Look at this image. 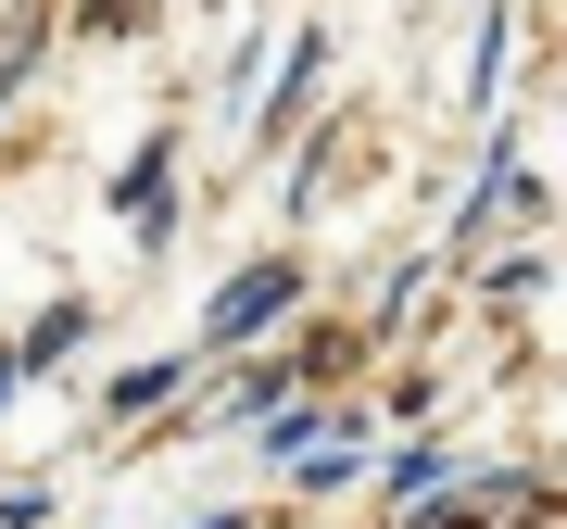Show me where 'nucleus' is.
Instances as JSON below:
<instances>
[{
	"instance_id": "nucleus-1",
	"label": "nucleus",
	"mask_w": 567,
	"mask_h": 529,
	"mask_svg": "<svg viewBox=\"0 0 567 529\" xmlns=\"http://www.w3.org/2000/svg\"><path fill=\"white\" fill-rule=\"evenodd\" d=\"M303 252H252V264H227V278H215V303H203V341H189V353H203V366H227V353H252L265 341V328H290V315H303Z\"/></svg>"
},
{
	"instance_id": "nucleus-2",
	"label": "nucleus",
	"mask_w": 567,
	"mask_h": 529,
	"mask_svg": "<svg viewBox=\"0 0 567 529\" xmlns=\"http://www.w3.org/2000/svg\"><path fill=\"white\" fill-rule=\"evenodd\" d=\"M316 89H328V25H290V39H278V76L252 89V152H290V126L316 114Z\"/></svg>"
},
{
	"instance_id": "nucleus-3",
	"label": "nucleus",
	"mask_w": 567,
	"mask_h": 529,
	"mask_svg": "<svg viewBox=\"0 0 567 529\" xmlns=\"http://www.w3.org/2000/svg\"><path fill=\"white\" fill-rule=\"evenodd\" d=\"M543 505H555V491H543V467H492V479H466V491L442 479L416 529H543Z\"/></svg>"
},
{
	"instance_id": "nucleus-4",
	"label": "nucleus",
	"mask_w": 567,
	"mask_h": 529,
	"mask_svg": "<svg viewBox=\"0 0 567 529\" xmlns=\"http://www.w3.org/2000/svg\"><path fill=\"white\" fill-rule=\"evenodd\" d=\"M89 328H102V303H89V290H63V303H39V328L13 341V378H63Z\"/></svg>"
},
{
	"instance_id": "nucleus-5",
	"label": "nucleus",
	"mask_w": 567,
	"mask_h": 529,
	"mask_svg": "<svg viewBox=\"0 0 567 529\" xmlns=\"http://www.w3.org/2000/svg\"><path fill=\"white\" fill-rule=\"evenodd\" d=\"M505 76H517V0H492L480 13V39H466V114H505Z\"/></svg>"
},
{
	"instance_id": "nucleus-6",
	"label": "nucleus",
	"mask_w": 567,
	"mask_h": 529,
	"mask_svg": "<svg viewBox=\"0 0 567 529\" xmlns=\"http://www.w3.org/2000/svg\"><path fill=\"white\" fill-rule=\"evenodd\" d=\"M164 203H177V126H152V139L114 164V215H164Z\"/></svg>"
},
{
	"instance_id": "nucleus-7",
	"label": "nucleus",
	"mask_w": 567,
	"mask_h": 529,
	"mask_svg": "<svg viewBox=\"0 0 567 529\" xmlns=\"http://www.w3.org/2000/svg\"><path fill=\"white\" fill-rule=\"evenodd\" d=\"M252 428H265V442H252L265 467H303V454H316V442H328V428H341V416H328V404H303V391H290V404H265Z\"/></svg>"
},
{
	"instance_id": "nucleus-8",
	"label": "nucleus",
	"mask_w": 567,
	"mask_h": 529,
	"mask_svg": "<svg viewBox=\"0 0 567 529\" xmlns=\"http://www.w3.org/2000/svg\"><path fill=\"white\" fill-rule=\"evenodd\" d=\"M189 366H203V353H140L102 404H114V416H152V404H177V391H189Z\"/></svg>"
},
{
	"instance_id": "nucleus-9",
	"label": "nucleus",
	"mask_w": 567,
	"mask_h": 529,
	"mask_svg": "<svg viewBox=\"0 0 567 529\" xmlns=\"http://www.w3.org/2000/svg\"><path fill=\"white\" fill-rule=\"evenodd\" d=\"M25 76H39V0H13V25H0V114L25 102Z\"/></svg>"
},
{
	"instance_id": "nucleus-10",
	"label": "nucleus",
	"mask_w": 567,
	"mask_h": 529,
	"mask_svg": "<svg viewBox=\"0 0 567 529\" xmlns=\"http://www.w3.org/2000/svg\"><path fill=\"white\" fill-rule=\"evenodd\" d=\"M442 479H454V442H404L391 454V491H404V505H429Z\"/></svg>"
},
{
	"instance_id": "nucleus-11",
	"label": "nucleus",
	"mask_w": 567,
	"mask_h": 529,
	"mask_svg": "<svg viewBox=\"0 0 567 529\" xmlns=\"http://www.w3.org/2000/svg\"><path fill=\"white\" fill-rule=\"evenodd\" d=\"M265 51H278V39H265V25H252L240 51H227V102H252V89H265Z\"/></svg>"
},
{
	"instance_id": "nucleus-12",
	"label": "nucleus",
	"mask_w": 567,
	"mask_h": 529,
	"mask_svg": "<svg viewBox=\"0 0 567 529\" xmlns=\"http://www.w3.org/2000/svg\"><path fill=\"white\" fill-rule=\"evenodd\" d=\"M126 13H140V0H76V25H89V39H126Z\"/></svg>"
},
{
	"instance_id": "nucleus-13",
	"label": "nucleus",
	"mask_w": 567,
	"mask_h": 529,
	"mask_svg": "<svg viewBox=\"0 0 567 529\" xmlns=\"http://www.w3.org/2000/svg\"><path fill=\"white\" fill-rule=\"evenodd\" d=\"M13 391H25V378H13V341H0V404H13Z\"/></svg>"
},
{
	"instance_id": "nucleus-14",
	"label": "nucleus",
	"mask_w": 567,
	"mask_h": 529,
	"mask_svg": "<svg viewBox=\"0 0 567 529\" xmlns=\"http://www.w3.org/2000/svg\"><path fill=\"white\" fill-rule=\"evenodd\" d=\"M203 529H240V517H203Z\"/></svg>"
}]
</instances>
